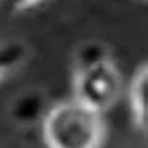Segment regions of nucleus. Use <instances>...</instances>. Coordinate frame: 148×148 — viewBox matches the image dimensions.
Segmentation results:
<instances>
[{
	"mask_svg": "<svg viewBox=\"0 0 148 148\" xmlns=\"http://www.w3.org/2000/svg\"><path fill=\"white\" fill-rule=\"evenodd\" d=\"M42 134L49 148H100L105 122L98 111L73 98L47 109Z\"/></svg>",
	"mask_w": 148,
	"mask_h": 148,
	"instance_id": "obj_1",
	"label": "nucleus"
},
{
	"mask_svg": "<svg viewBox=\"0 0 148 148\" xmlns=\"http://www.w3.org/2000/svg\"><path fill=\"white\" fill-rule=\"evenodd\" d=\"M122 92V75L112 59L75 72V98L103 114L112 108Z\"/></svg>",
	"mask_w": 148,
	"mask_h": 148,
	"instance_id": "obj_2",
	"label": "nucleus"
},
{
	"mask_svg": "<svg viewBox=\"0 0 148 148\" xmlns=\"http://www.w3.org/2000/svg\"><path fill=\"white\" fill-rule=\"evenodd\" d=\"M130 105L134 122L139 128H147L148 122V67L143 66L136 72L130 86Z\"/></svg>",
	"mask_w": 148,
	"mask_h": 148,
	"instance_id": "obj_3",
	"label": "nucleus"
},
{
	"mask_svg": "<svg viewBox=\"0 0 148 148\" xmlns=\"http://www.w3.org/2000/svg\"><path fill=\"white\" fill-rule=\"evenodd\" d=\"M45 112V100L41 92L36 90H27L21 94L11 106V115L21 125H31L39 119H44Z\"/></svg>",
	"mask_w": 148,
	"mask_h": 148,
	"instance_id": "obj_4",
	"label": "nucleus"
},
{
	"mask_svg": "<svg viewBox=\"0 0 148 148\" xmlns=\"http://www.w3.org/2000/svg\"><path fill=\"white\" fill-rule=\"evenodd\" d=\"M106 61H111L109 49L106 47V44L97 39H89V41L81 42L73 53L75 72L89 69V67L98 66Z\"/></svg>",
	"mask_w": 148,
	"mask_h": 148,
	"instance_id": "obj_5",
	"label": "nucleus"
},
{
	"mask_svg": "<svg viewBox=\"0 0 148 148\" xmlns=\"http://www.w3.org/2000/svg\"><path fill=\"white\" fill-rule=\"evenodd\" d=\"M27 47L19 41H2L0 42V75L19 67L27 58Z\"/></svg>",
	"mask_w": 148,
	"mask_h": 148,
	"instance_id": "obj_6",
	"label": "nucleus"
},
{
	"mask_svg": "<svg viewBox=\"0 0 148 148\" xmlns=\"http://www.w3.org/2000/svg\"><path fill=\"white\" fill-rule=\"evenodd\" d=\"M5 3V6H8L10 10L14 11H22V10H28V8L38 5L42 0H2Z\"/></svg>",
	"mask_w": 148,
	"mask_h": 148,
	"instance_id": "obj_7",
	"label": "nucleus"
},
{
	"mask_svg": "<svg viewBox=\"0 0 148 148\" xmlns=\"http://www.w3.org/2000/svg\"><path fill=\"white\" fill-rule=\"evenodd\" d=\"M0 78H2V75H0Z\"/></svg>",
	"mask_w": 148,
	"mask_h": 148,
	"instance_id": "obj_8",
	"label": "nucleus"
}]
</instances>
